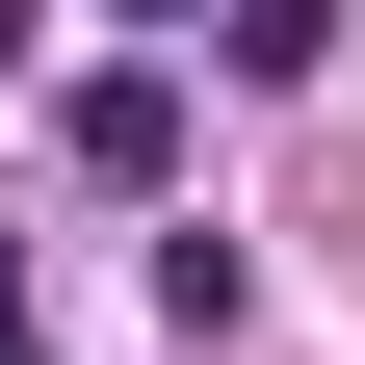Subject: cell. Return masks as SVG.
I'll return each mask as SVG.
<instances>
[{
	"label": "cell",
	"instance_id": "obj_1",
	"mask_svg": "<svg viewBox=\"0 0 365 365\" xmlns=\"http://www.w3.org/2000/svg\"><path fill=\"white\" fill-rule=\"evenodd\" d=\"M53 157L105 182V209H157V182H182V78H157V53H105V78L53 105Z\"/></svg>",
	"mask_w": 365,
	"mask_h": 365
},
{
	"label": "cell",
	"instance_id": "obj_2",
	"mask_svg": "<svg viewBox=\"0 0 365 365\" xmlns=\"http://www.w3.org/2000/svg\"><path fill=\"white\" fill-rule=\"evenodd\" d=\"M209 53L235 78H339V0H209Z\"/></svg>",
	"mask_w": 365,
	"mask_h": 365
},
{
	"label": "cell",
	"instance_id": "obj_3",
	"mask_svg": "<svg viewBox=\"0 0 365 365\" xmlns=\"http://www.w3.org/2000/svg\"><path fill=\"white\" fill-rule=\"evenodd\" d=\"M0 365H53V313H26V235H0Z\"/></svg>",
	"mask_w": 365,
	"mask_h": 365
},
{
	"label": "cell",
	"instance_id": "obj_4",
	"mask_svg": "<svg viewBox=\"0 0 365 365\" xmlns=\"http://www.w3.org/2000/svg\"><path fill=\"white\" fill-rule=\"evenodd\" d=\"M26 26H53V0H0V53H26Z\"/></svg>",
	"mask_w": 365,
	"mask_h": 365
}]
</instances>
